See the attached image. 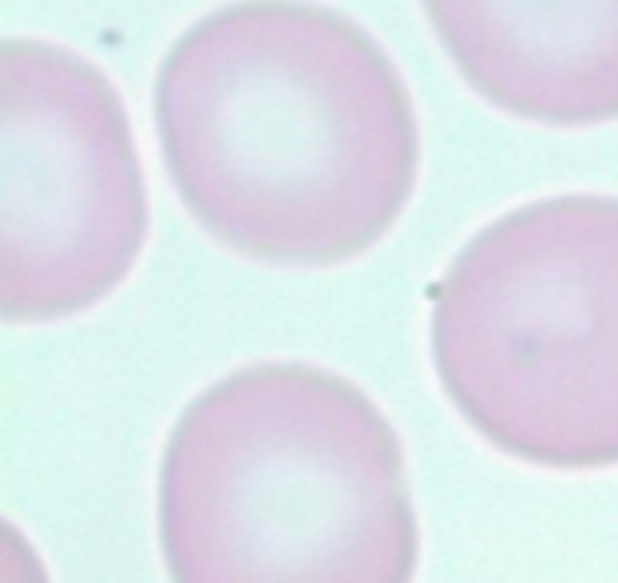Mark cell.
I'll return each instance as SVG.
<instances>
[{
  "label": "cell",
  "instance_id": "obj_1",
  "mask_svg": "<svg viewBox=\"0 0 618 583\" xmlns=\"http://www.w3.org/2000/svg\"><path fill=\"white\" fill-rule=\"evenodd\" d=\"M155 143L191 219L270 266H341L405 215L420 123L389 52L317 0H230L155 72Z\"/></svg>",
  "mask_w": 618,
  "mask_h": 583
},
{
  "label": "cell",
  "instance_id": "obj_2",
  "mask_svg": "<svg viewBox=\"0 0 618 583\" xmlns=\"http://www.w3.org/2000/svg\"><path fill=\"white\" fill-rule=\"evenodd\" d=\"M159 544L171 583H412L401 441L333 369L246 365L167 437Z\"/></svg>",
  "mask_w": 618,
  "mask_h": 583
},
{
  "label": "cell",
  "instance_id": "obj_3",
  "mask_svg": "<svg viewBox=\"0 0 618 583\" xmlns=\"http://www.w3.org/2000/svg\"><path fill=\"white\" fill-rule=\"evenodd\" d=\"M460 417L543 468L618 465V195H547L472 234L432 286Z\"/></svg>",
  "mask_w": 618,
  "mask_h": 583
},
{
  "label": "cell",
  "instance_id": "obj_4",
  "mask_svg": "<svg viewBox=\"0 0 618 583\" xmlns=\"http://www.w3.org/2000/svg\"><path fill=\"white\" fill-rule=\"evenodd\" d=\"M147 242V183L119 88L72 48H0V310L12 326L103 302Z\"/></svg>",
  "mask_w": 618,
  "mask_h": 583
},
{
  "label": "cell",
  "instance_id": "obj_5",
  "mask_svg": "<svg viewBox=\"0 0 618 583\" xmlns=\"http://www.w3.org/2000/svg\"><path fill=\"white\" fill-rule=\"evenodd\" d=\"M460 80L539 127L618 119V0H420Z\"/></svg>",
  "mask_w": 618,
  "mask_h": 583
},
{
  "label": "cell",
  "instance_id": "obj_6",
  "mask_svg": "<svg viewBox=\"0 0 618 583\" xmlns=\"http://www.w3.org/2000/svg\"><path fill=\"white\" fill-rule=\"evenodd\" d=\"M4 544H8V548H4V560H8V580L4 583H44L36 556L28 552V544H24L20 536L4 532Z\"/></svg>",
  "mask_w": 618,
  "mask_h": 583
}]
</instances>
